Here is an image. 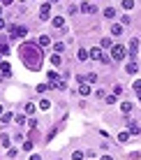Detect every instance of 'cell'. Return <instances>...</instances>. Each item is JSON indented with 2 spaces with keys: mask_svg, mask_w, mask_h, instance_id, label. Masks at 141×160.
I'll return each mask as SVG.
<instances>
[{
  "mask_svg": "<svg viewBox=\"0 0 141 160\" xmlns=\"http://www.w3.org/2000/svg\"><path fill=\"white\" fill-rule=\"evenodd\" d=\"M21 60L28 65L30 70H40L42 65V51L37 49V44H30V42H23L21 44Z\"/></svg>",
  "mask_w": 141,
  "mask_h": 160,
  "instance_id": "obj_1",
  "label": "cell"
},
{
  "mask_svg": "<svg viewBox=\"0 0 141 160\" xmlns=\"http://www.w3.org/2000/svg\"><path fill=\"white\" fill-rule=\"evenodd\" d=\"M127 56V47H123V44H113L111 47V58L113 60H125Z\"/></svg>",
  "mask_w": 141,
  "mask_h": 160,
  "instance_id": "obj_2",
  "label": "cell"
},
{
  "mask_svg": "<svg viewBox=\"0 0 141 160\" xmlns=\"http://www.w3.org/2000/svg\"><path fill=\"white\" fill-rule=\"evenodd\" d=\"M51 19V2H44L40 7V21H49Z\"/></svg>",
  "mask_w": 141,
  "mask_h": 160,
  "instance_id": "obj_3",
  "label": "cell"
},
{
  "mask_svg": "<svg viewBox=\"0 0 141 160\" xmlns=\"http://www.w3.org/2000/svg\"><path fill=\"white\" fill-rule=\"evenodd\" d=\"M79 9H81L83 14H95V12H100V9H97L93 2H81V7H79Z\"/></svg>",
  "mask_w": 141,
  "mask_h": 160,
  "instance_id": "obj_4",
  "label": "cell"
},
{
  "mask_svg": "<svg viewBox=\"0 0 141 160\" xmlns=\"http://www.w3.org/2000/svg\"><path fill=\"white\" fill-rule=\"evenodd\" d=\"M123 32H125V26H123V23H113L111 26V35L113 37H120Z\"/></svg>",
  "mask_w": 141,
  "mask_h": 160,
  "instance_id": "obj_5",
  "label": "cell"
},
{
  "mask_svg": "<svg viewBox=\"0 0 141 160\" xmlns=\"http://www.w3.org/2000/svg\"><path fill=\"white\" fill-rule=\"evenodd\" d=\"M127 132L129 135H141V125H137L134 121H127Z\"/></svg>",
  "mask_w": 141,
  "mask_h": 160,
  "instance_id": "obj_6",
  "label": "cell"
},
{
  "mask_svg": "<svg viewBox=\"0 0 141 160\" xmlns=\"http://www.w3.org/2000/svg\"><path fill=\"white\" fill-rule=\"evenodd\" d=\"M51 88H56V84H53V81H46V84H40V86H37V93H42V95H44V93H49Z\"/></svg>",
  "mask_w": 141,
  "mask_h": 160,
  "instance_id": "obj_7",
  "label": "cell"
},
{
  "mask_svg": "<svg viewBox=\"0 0 141 160\" xmlns=\"http://www.w3.org/2000/svg\"><path fill=\"white\" fill-rule=\"evenodd\" d=\"M51 23H53V28H63L65 30V16H53Z\"/></svg>",
  "mask_w": 141,
  "mask_h": 160,
  "instance_id": "obj_8",
  "label": "cell"
},
{
  "mask_svg": "<svg viewBox=\"0 0 141 160\" xmlns=\"http://www.w3.org/2000/svg\"><path fill=\"white\" fill-rule=\"evenodd\" d=\"M12 121H14V114H12V112H5L2 116H0V123H5V125L12 123Z\"/></svg>",
  "mask_w": 141,
  "mask_h": 160,
  "instance_id": "obj_9",
  "label": "cell"
},
{
  "mask_svg": "<svg viewBox=\"0 0 141 160\" xmlns=\"http://www.w3.org/2000/svg\"><path fill=\"white\" fill-rule=\"evenodd\" d=\"M49 44H51L49 35H40V37H37V47H49Z\"/></svg>",
  "mask_w": 141,
  "mask_h": 160,
  "instance_id": "obj_10",
  "label": "cell"
},
{
  "mask_svg": "<svg viewBox=\"0 0 141 160\" xmlns=\"http://www.w3.org/2000/svg\"><path fill=\"white\" fill-rule=\"evenodd\" d=\"M51 100H46V98H42V100H40V109H42V112H49V109H51Z\"/></svg>",
  "mask_w": 141,
  "mask_h": 160,
  "instance_id": "obj_11",
  "label": "cell"
},
{
  "mask_svg": "<svg viewBox=\"0 0 141 160\" xmlns=\"http://www.w3.org/2000/svg\"><path fill=\"white\" fill-rule=\"evenodd\" d=\"M139 47H141L139 37H132V40H129V51H139Z\"/></svg>",
  "mask_w": 141,
  "mask_h": 160,
  "instance_id": "obj_12",
  "label": "cell"
},
{
  "mask_svg": "<svg viewBox=\"0 0 141 160\" xmlns=\"http://www.w3.org/2000/svg\"><path fill=\"white\" fill-rule=\"evenodd\" d=\"M90 58L93 60H102L104 56H102V49H90Z\"/></svg>",
  "mask_w": 141,
  "mask_h": 160,
  "instance_id": "obj_13",
  "label": "cell"
},
{
  "mask_svg": "<svg viewBox=\"0 0 141 160\" xmlns=\"http://www.w3.org/2000/svg\"><path fill=\"white\" fill-rule=\"evenodd\" d=\"M132 107H134V104H132V102H127V100H125V102H120V112H123V114H129V112H132Z\"/></svg>",
  "mask_w": 141,
  "mask_h": 160,
  "instance_id": "obj_14",
  "label": "cell"
},
{
  "mask_svg": "<svg viewBox=\"0 0 141 160\" xmlns=\"http://www.w3.org/2000/svg\"><path fill=\"white\" fill-rule=\"evenodd\" d=\"M137 70H139L137 63H127V65H125V72H127V74H137Z\"/></svg>",
  "mask_w": 141,
  "mask_h": 160,
  "instance_id": "obj_15",
  "label": "cell"
},
{
  "mask_svg": "<svg viewBox=\"0 0 141 160\" xmlns=\"http://www.w3.org/2000/svg\"><path fill=\"white\" fill-rule=\"evenodd\" d=\"M77 58H79V60H86V58H90V51H86V49H79V51H77Z\"/></svg>",
  "mask_w": 141,
  "mask_h": 160,
  "instance_id": "obj_16",
  "label": "cell"
},
{
  "mask_svg": "<svg viewBox=\"0 0 141 160\" xmlns=\"http://www.w3.org/2000/svg\"><path fill=\"white\" fill-rule=\"evenodd\" d=\"M9 68H12L9 63H2V65H0V70H2V74H5V77H12V70H9Z\"/></svg>",
  "mask_w": 141,
  "mask_h": 160,
  "instance_id": "obj_17",
  "label": "cell"
},
{
  "mask_svg": "<svg viewBox=\"0 0 141 160\" xmlns=\"http://www.w3.org/2000/svg\"><path fill=\"white\" fill-rule=\"evenodd\" d=\"M104 16L113 21V19H116V9H113V7H106V9H104Z\"/></svg>",
  "mask_w": 141,
  "mask_h": 160,
  "instance_id": "obj_18",
  "label": "cell"
},
{
  "mask_svg": "<svg viewBox=\"0 0 141 160\" xmlns=\"http://www.w3.org/2000/svg\"><path fill=\"white\" fill-rule=\"evenodd\" d=\"M0 144H2L5 148H9V146H12V142H9V135H2V137H0Z\"/></svg>",
  "mask_w": 141,
  "mask_h": 160,
  "instance_id": "obj_19",
  "label": "cell"
},
{
  "mask_svg": "<svg viewBox=\"0 0 141 160\" xmlns=\"http://www.w3.org/2000/svg\"><path fill=\"white\" fill-rule=\"evenodd\" d=\"M53 51H56V53H65V44L63 42H56V44H53Z\"/></svg>",
  "mask_w": 141,
  "mask_h": 160,
  "instance_id": "obj_20",
  "label": "cell"
},
{
  "mask_svg": "<svg viewBox=\"0 0 141 160\" xmlns=\"http://www.w3.org/2000/svg\"><path fill=\"white\" fill-rule=\"evenodd\" d=\"M132 91L141 95V79H134V84H132Z\"/></svg>",
  "mask_w": 141,
  "mask_h": 160,
  "instance_id": "obj_21",
  "label": "cell"
},
{
  "mask_svg": "<svg viewBox=\"0 0 141 160\" xmlns=\"http://www.w3.org/2000/svg\"><path fill=\"white\" fill-rule=\"evenodd\" d=\"M83 158H86L83 151H74V153H72V160H83Z\"/></svg>",
  "mask_w": 141,
  "mask_h": 160,
  "instance_id": "obj_22",
  "label": "cell"
},
{
  "mask_svg": "<svg viewBox=\"0 0 141 160\" xmlns=\"http://www.w3.org/2000/svg\"><path fill=\"white\" fill-rule=\"evenodd\" d=\"M127 139H129V132H120V135H118V142H120V144H125Z\"/></svg>",
  "mask_w": 141,
  "mask_h": 160,
  "instance_id": "obj_23",
  "label": "cell"
},
{
  "mask_svg": "<svg viewBox=\"0 0 141 160\" xmlns=\"http://www.w3.org/2000/svg\"><path fill=\"white\" fill-rule=\"evenodd\" d=\"M123 9H134V0H123Z\"/></svg>",
  "mask_w": 141,
  "mask_h": 160,
  "instance_id": "obj_24",
  "label": "cell"
},
{
  "mask_svg": "<svg viewBox=\"0 0 141 160\" xmlns=\"http://www.w3.org/2000/svg\"><path fill=\"white\" fill-rule=\"evenodd\" d=\"M79 93H81V95H88V93H90V86L81 84V86H79Z\"/></svg>",
  "mask_w": 141,
  "mask_h": 160,
  "instance_id": "obj_25",
  "label": "cell"
},
{
  "mask_svg": "<svg viewBox=\"0 0 141 160\" xmlns=\"http://www.w3.org/2000/svg\"><path fill=\"white\" fill-rule=\"evenodd\" d=\"M51 63L58 68V65H60V53H53V56H51Z\"/></svg>",
  "mask_w": 141,
  "mask_h": 160,
  "instance_id": "obj_26",
  "label": "cell"
},
{
  "mask_svg": "<svg viewBox=\"0 0 141 160\" xmlns=\"http://www.w3.org/2000/svg\"><path fill=\"white\" fill-rule=\"evenodd\" d=\"M113 95H116V98H118V95H123V86H120V84L113 86Z\"/></svg>",
  "mask_w": 141,
  "mask_h": 160,
  "instance_id": "obj_27",
  "label": "cell"
},
{
  "mask_svg": "<svg viewBox=\"0 0 141 160\" xmlns=\"http://www.w3.org/2000/svg\"><path fill=\"white\" fill-rule=\"evenodd\" d=\"M14 121H16V125H26V116H21V114L14 116Z\"/></svg>",
  "mask_w": 141,
  "mask_h": 160,
  "instance_id": "obj_28",
  "label": "cell"
},
{
  "mask_svg": "<svg viewBox=\"0 0 141 160\" xmlns=\"http://www.w3.org/2000/svg\"><path fill=\"white\" fill-rule=\"evenodd\" d=\"M100 44H102V47H104V49H109V47H111V37H104V40H102Z\"/></svg>",
  "mask_w": 141,
  "mask_h": 160,
  "instance_id": "obj_29",
  "label": "cell"
},
{
  "mask_svg": "<svg viewBox=\"0 0 141 160\" xmlns=\"http://www.w3.org/2000/svg\"><path fill=\"white\" fill-rule=\"evenodd\" d=\"M86 81H90V84H95V81H97V74H95V72H90L88 77H86Z\"/></svg>",
  "mask_w": 141,
  "mask_h": 160,
  "instance_id": "obj_30",
  "label": "cell"
},
{
  "mask_svg": "<svg viewBox=\"0 0 141 160\" xmlns=\"http://www.w3.org/2000/svg\"><path fill=\"white\" fill-rule=\"evenodd\" d=\"M32 112H35V107H32L30 102H26V114H32Z\"/></svg>",
  "mask_w": 141,
  "mask_h": 160,
  "instance_id": "obj_31",
  "label": "cell"
},
{
  "mask_svg": "<svg viewBox=\"0 0 141 160\" xmlns=\"http://www.w3.org/2000/svg\"><path fill=\"white\" fill-rule=\"evenodd\" d=\"M106 104H116V95H106Z\"/></svg>",
  "mask_w": 141,
  "mask_h": 160,
  "instance_id": "obj_32",
  "label": "cell"
},
{
  "mask_svg": "<svg viewBox=\"0 0 141 160\" xmlns=\"http://www.w3.org/2000/svg\"><path fill=\"white\" fill-rule=\"evenodd\" d=\"M23 151H32V144H30V142H23Z\"/></svg>",
  "mask_w": 141,
  "mask_h": 160,
  "instance_id": "obj_33",
  "label": "cell"
},
{
  "mask_svg": "<svg viewBox=\"0 0 141 160\" xmlns=\"http://www.w3.org/2000/svg\"><path fill=\"white\" fill-rule=\"evenodd\" d=\"M30 160H42V158L37 156V153H32V156H30Z\"/></svg>",
  "mask_w": 141,
  "mask_h": 160,
  "instance_id": "obj_34",
  "label": "cell"
},
{
  "mask_svg": "<svg viewBox=\"0 0 141 160\" xmlns=\"http://www.w3.org/2000/svg\"><path fill=\"white\" fill-rule=\"evenodd\" d=\"M100 160H113V158H111V156H102Z\"/></svg>",
  "mask_w": 141,
  "mask_h": 160,
  "instance_id": "obj_35",
  "label": "cell"
},
{
  "mask_svg": "<svg viewBox=\"0 0 141 160\" xmlns=\"http://www.w3.org/2000/svg\"><path fill=\"white\" fill-rule=\"evenodd\" d=\"M14 2V0H2V5H12Z\"/></svg>",
  "mask_w": 141,
  "mask_h": 160,
  "instance_id": "obj_36",
  "label": "cell"
},
{
  "mask_svg": "<svg viewBox=\"0 0 141 160\" xmlns=\"http://www.w3.org/2000/svg\"><path fill=\"white\" fill-rule=\"evenodd\" d=\"M2 114H5V107H2V104H0V116H2Z\"/></svg>",
  "mask_w": 141,
  "mask_h": 160,
  "instance_id": "obj_37",
  "label": "cell"
},
{
  "mask_svg": "<svg viewBox=\"0 0 141 160\" xmlns=\"http://www.w3.org/2000/svg\"><path fill=\"white\" fill-rule=\"evenodd\" d=\"M0 28H5V21L2 19H0Z\"/></svg>",
  "mask_w": 141,
  "mask_h": 160,
  "instance_id": "obj_38",
  "label": "cell"
},
{
  "mask_svg": "<svg viewBox=\"0 0 141 160\" xmlns=\"http://www.w3.org/2000/svg\"><path fill=\"white\" fill-rule=\"evenodd\" d=\"M0 14H2V7H0Z\"/></svg>",
  "mask_w": 141,
  "mask_h": 160,
  "instance_id": "obj_39",
  "label": "cell"
},
{
  "mask_svg": "<svg viewBox=\"0 0 141 160\" xmlns=\"http://www.w3.org/2000/svg\"><path fill=\"white\" fill-rule=\"evenodd\" d=\"M139 100H141V95H139Z\"/></svg>",
  "mask_w": 141,
  "mask_h": 160,
  "instance_id": "obj_40",
  "label": "cell"
},
{
  "mask_svg": "<svg viewBox=\"0 0 141 160\" xmlns=\"http://www.w3.org/2000/svg\"><path fill=\"white\" fill-rule=\"evenodd\" d=\"M0 2H2V0H0Z\"/></svg>",
  "mask_w": 141,
  "mask_h": 160,
  "instance_id": "obj_41",
  "label": "cell"
},
{
  "mask_svg": "<svg viewBox=\"0 0 141 160\" xmlns=\"http://www.w3.org/2000/svg\"><path fill=\"white\" fill-rule=\"evenodd\" d=\"M0 65H2V63H0Z\"/></svg>",
  "mask_w": 141,
  "mask_h": 160,
  "instance_id": "obj_42",
  "label": "cell"
}]
</instances>
